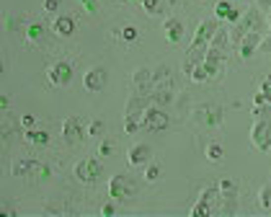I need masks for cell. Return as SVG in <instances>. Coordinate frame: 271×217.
<instances>
[{
  "label": "cell",
  "instance_id": "obj_1",
  "mask_svg": "<svg viewBox=\"0 0 271 217\" xmlns=\"http://www.w3.org/2000/svg\"><path fill=\"white\" fill-rule=\"evenodd\" d=\"M220 199H222L220 184H217V186H207L204 191H201L199 202L194 204L191 215H194V217H207V215H212V212H220Z\"/></svg>",
  "mask_w": 271,
  "mask_h": 217
},
{
  "label": "cell",
  "instance_id": "obj_2",
  "mask_svg": "<svg viewBox=\"0 0 271 217\" xmlns=\"http://www.w3.org/2000/svg\"><path fill=\"white\" fill-rule=\"evenodd\" d=\"M85 137H88V130H85V122L80 117H67L62 122V140L67 145L75 147V145H80Z\"/></svg>",
  "mask_w": 271,
  "mask_h": 217
},
{
  "label": "cell",
  "instance_id": "obj_3",
  "mask_svg": "<svg viewBox=\"0 0 271 217\" xmlns=\"http://www.w3.org/2000/svg\"><path fill=\"white\" fill-rule=\"evenodd\" d=\"M251 142L256 150L271 153V119H256L251 130Z\"/></svg>",
  "mask_w": 271,
  "mask_h": 217
},
{
  "label": "cell",
  "instance_id": "obj_4",
  "mask_svg": "<svg viewBox=\"0 0 271 217\" xmlns=\"http://www.w3.org/2000/svg\"><path fill=\"white\" fill-rule=\"evenodd\" d=\"M47 78H49V83H52V86L65 88L67 83L73 81V62H67V60H57L54 65H49V67H47Z\"/></svg>",
  "mask_w": 271,
  "mask_h": 217
},
{
  "label": "cell",
  "instance_id": "obj_5",
  "mask_svg": "<svg viewBox=\"0 0 271 217\" xmlns=\"http://www.w3.org/2000/svg\"><path fill=\"white\" fill-rule=\"evenodd\" d=\"M75 178L83 181V184H96V181L101 178V163L96 161V158H83V161H77Z\"/></svg>",
  "mask_w": 271,
  "mask_h": 217
},
{
  "label": "cell",
  "instance_id": "obj_6",
  "mask_svg": "<svg viewBox=\"0 0 271 217\" xmlns=\"http://www.w3.org/2000/svg\"><path fill=\"white\" fill-rule=\"evenodd\" d=\"M137 191V186H134V181L129 176H124V174H116L114 178L109 181V194L114 199H127L132 197V194Z\"/></svg>",
  "mask_w": 271,
  "mask_h": 217
},
{
  "label": "cell",
  "instance_id": "obj_7",
  "mask_svg": "<svg viewBox=\"0 0 271 217\" xmlns=\"http://www.w3.org/2000/svg\"><path fill=\"white\" fill-rule=\"evenodd\" d=\"M168 127V114L160 106H153L142 114V130H150V132H160Z\"/></svg>",
  "mask_w": 271,
  "mask_h": 217
},
{
  "label": "cell",
  "instance_id": "obj_8",
  "mask_svg": "<svg viewBox=\"0 0 271 217\" xmlns=\"http://www.w3.org/2000/svg\"><path fill=\"white\" fill-rule=\"evenodd\" d=\"M106 83H109V73L104 67H93V70H88L85 78H83V86L90 93H101V90L106 88Z\"/></svg>",
  "mask_w": 271,
  "mask_h": 217
},
{
  "label": "cell",
  "instance_id": "obj_9",
  "mask_svg": "<svg viewBox=\"0 0 271 217\" xmlns=\"http://www.w3.org/2000/svg\"><path fill=\"white\" fill-rule=\"evenodd\" d=\"M194 119L204 127H220L222 124V109L220 106H201L194 111Z\"/></svg>",
  "mask_w": 271,
  "mask_h": 217
},
{
  "label": "cell",
  "instance_id": "obj_10",
  "mask_svg": "<svg viewBox=\"0 0 271 217\" xmlns=\"http://www.w3.org/2000/svg\"><path fill=\"white\" fill-rule=\"evenodd\" d=\"M217 29H220L217 21H201L196 34H194V44H191V47H209V42H212L214 34H217Z\"/></svg>",
  "mask_w": 271,
  "mask_h": 217
},
{
  "label": "cell",
  "instance_id": "obj_11",
  "mask_svg": "<svg viewBox=\"0 0 271 217\" xmlns=\"http://www.w3.org/2000/svg\"><path fill=\"white\" fill-rule=\"evenodd\" d=\"M10 174H13V176H47V168H44L39 161H29V158H26V161H16L13 163V168H10Z\"/></svg>",
  "mask_w": 271,
  "mask_h": 217
},
{
  "label": "cell",
  "instance_id": "obj_12",
  "mask_svg": "<svg viewBox=\"0 0 271 217\" xmlns=\"http://www.w3.org/2000/svg\"><path fill=\"white\" fill-rule=\"evenodd\" d=\"M134 88H137V96H153L155 93V86H153V70H137L132 75Z\"/></svg>",
  "mask_w": 271,
  "mask_h": 217
},
{
  "label": "cell",
  "instance_id": "obj_13",
  "mask_svg": "<svg viewBox=\"0 0 271 217\" xmlns=\"http://www.w3.org/2000/svg\"><path fill=\"white\" fill-rule=\"evenodd\" d=\"M258 44H261V31H248L240 42V47H238L240 60H251L253 52H258Z\"/></svg>",
  "mask_w": 271,
  "mask_h": 217
},
{
  "label": "cell",
  "instance_id": "obj_14",
  "mask_svg": "<svg viewBox=\"0 0 271 217\" xmlns=\"http://www.w3.org/2000/svg\"><path fill=\"white\" fill-rule=\"evenodd\" d=\"M73 31H75V18L73 16H57L52 21V34L54 37L65 39V37H73Z\"/></svg>",
  "mask_w": 271,
  "mask_h": 217
},
{
  "label": "cell",
  "instance_id": "obj_15",
  "mask_svg": "<svg viewBox=\"0 0 271 217\" xmlns=\"http://www.w3.org/2000/svg\"><path fill=\"white\" fill-rule=\"evenodd\" d=\"M127 158H129V166H148V161L153 158V150H150V145L137 142V145H132Z\"/></svg>",
  "mask_w": 271,
  "mask_h": 217
},
{
  "label": "cell",
  "instance_id": "obj_16",
  "mask_svg": "<svg viewBox=\"0 0 271 217\" xmlns=\"http://www.w3.org/2000/svg\"><path fill=\"white\" fill-rule=\"evenodd\" d=\"M153 86H155V90L171 88V86H173V70H171V67L160 65L157 70H153Z\"/></svg>",
  "mask_w": 271,
  "mask_h": 217
},
{
  "label": "cell",
  "instance_id": "obj_17",
  "mask_svg": "<svg viewBox=\"0 0 271 217\" xmlns=\"http://www.w3.org/2000/svg\"><path fill=\"white\" fill-rule=\"evenodd\" d=\"M163 31H165V39L171 44H178L184 39V24H181L178 18H165L163 21Z\"/></svg>",
  "mask_w": 271,
  "mask_h": 217
},
{
  "label": "cell",
  "instance_id": "obj_18",
  "mask_svg": "<svg viewBox=\"0 0 271 217\" xmlns=\"http://www.w3.org/2000/svg\"><path fill=\"white\" fill-rule=\"evenodd\" d=\"M148 104H150V98H148V96H134V98H129L127 114H124V117H134V119H140V122H142V114L150 109Z\"/></svg>",
  "mask_w": 271,
  "mask_h": 217
},
{
  "label": "cell",
  "instance_id": "obj_19",
  "mask_svg": "<svg viewBox=\"0 0 271 217\" xmlns=\"http://www.w3.org/2000/svg\"><path fill=\"white\" fill-rule=\"evenodd\" d=\"M238 24H240L245 31H258V26H261V10H258V8L245 10V13H243V18L238 21Z\"/></svg>",
  "mask_w": 271,
  "mask_h": 217
},
{
  "label": "cell",
  "instance_id": "obj_20",
  "mask_svg": "<svg viewBox=\"0 0 271 217\" xmlns=\"http://www.w3.org/2000/svg\"><path fill=\"white\" fill-rule=\"evenodd\" d=\"M24 140H26L29 145L44 147V145H49V132H47V130H26V132H24Z\"/></svg>",
  "mask_w": 271,
  "mask_h": 217
},
{
  "label": "cell",
  "instance_id": "obj_21",
  "mask_svg": "<svg viewBox=\"0 0 271 217\" xmlns=\"http://www.w3.org/2000/svg\"><path fill=\"white\" fill-rule=\"evenodd\" d=\"M220 194H222V199H238V181L222 178L220 181Z\"/></svg>",
  "mask_w": 271,
  "mask_h": 217
},
{
  "label": "cell",
  "instance_id": "obj_22",
  "mask_svg": "<svg viewBox=\"0 0 271 217\" xmlns=\"http://www.w3.org/2000/svg\"><path fill=\"white\" fill-rule=\"evenodd\" d=\"M209 47H217V49H225V52H230V34L225 31V29H217V34L212 37V42H209Z\"/></svg>",
  "mask_w": 271,
  "mask_h": 217
},
{
  "label": "cell",
  "instance_id": "obj_23",
  "mask_svg": "<svg viewBox=\"0 0 271 217\" xmlns=\"http://www.w3.org/2000/svg\"><path fill=\"white\" fill-rule=\"evenodd\" d=\"M189 78H191V81H194V83H204L207 81V78H209V73H207V67H204V62H191V73H189Z\"/></svg>",
  "mask_w": 271,
  "mask_h": 217
},
{
  "label": "cell",
  "instance_id": "obj_24",
  "mask_svg": "<svg viewBox=\"0 0 271 217\" xmlns=\"http://www.w3.org/2000/svg\"><path fill=\"white\" fill-rule=\"evenodd\" d=\"M204 62L225 65V62H228V52H225V49H217V47H209V49H207V57H204Z\"/></svg>",
  "mask_w": 271,
  "mask_h": 217
},
{
  "label": "cell",
  "instance_id": "obj_25",
  "mask_svg": "<svg viewBox=\"0 0 271 217\" xmlns=\"http://www.w3.org/2000/svg\"><path fill=\"white\" fill-rule=\"evenodd\" d=\"M230 13H232V3H230V0H220V3L214 5V16H217L220 21H228Z\"/></svg>",
  "mask_w": 271,
  "mask_h": 217
},
{
  "label": "cell",
  "instance_id": "obj_26",
  "mask_svg": "<svg viewBox=\"0 0 271 217\" xmlns=\"http://www.w3.org/2000/svg\"><path fill=\"white\" fill-rule=\"evenodd\" d=\"M153 101H155L157 106L171 104V101H173V90H171V88H165V90H155V93H153Z\"/></svg>",
  "mask_w": 271,
  "mask_h": 217
},
{
  "label": "cell",
  "instance_id": "obj_27",
  "mask_svg": "<svg viewBox=\"0 0 271 217\" xmlns=\"http://www.w3.org/2000/svg\"><path fill=\"white\" fill-rule=\"evenodd\" d=\"M258 204L261 210H271V181L266 186H261V194H258Z\"/></svg>",
  "mask_w": 271,
  "mask_h": 217
},
{
  "label": "cell",
  "instance_id": "obj_28",
  "mask_svg": "<svg viewBox=\"0 0 271 217\" xmlns=\"http://www.w3.org/2000/svg\"><path fill=\"white\" fill-rule=\"evenodd\" d=\"M41 34H44V26H41V24H29V26H26V39H29V42H39Z\"/></svg>",
  "mask_w": 271,
  "mask_h": 217
},
{
  "label": "cell",
  "instance_id": "obj_29",
  "mask_svg": "<svg viewBox=\"0 0 271 217\" xmlns=\"http://www.w3.org/2000/svg\"><path fill=\"white\" fill-rule=\"evenodd\" d=\"M140 5H142V10L145 13H160V0H140Z\"/></svg>",
  "mask_w": 271,
  "mask_h": 217
},
{
  "label": "cell",
  "instance_id": "obj_30",
  "mask_svg": "<svg viewBox=\"0 0 271 217\" xmlns=\"http://www.w3.org/2000/svg\"><path fill=\"white\" fill-rule=\"evenodd\" d=\"M140 127H142V122H140V119H134V117H124V132H127V134H134Z\"/></svg>",
  "mask_w": 271,
  "mask_h": 217
},
{
  "label": "cell",
  "instance_id": "obj_31",
  "mask_svg": "<svg viewBox=\"0 0 271 217\" xmlns=\"http://www.w3.org/2000/svg\"><path fill=\"white\" fill-rule=\"evenodd\" d=\"M222 155H225V150H222V145H217V142H212V145L207 147V158H209V161H222Z\"/></svg>",
  "mask_w": 271,
  "mask_h": 217
},
{
  "label": "cell",
  "instance_id": "obj_32",
  "mask_svg": "<svg viewBox=\"0 0 271 217\" xmlns=\"http://www.w3.org/2000/svg\"><path fill=\"white\" fill-rule=\"evenodd\" d=\"M119 37H121L124 42H134V39H137V29H134V26H127V29L119 31Z\"/></svg>",
  "mask_w": 271,
  "mask_h": 217
},
{
  "label": "cell",
  "instance_id": "obj_33",
  "mask_svg": "<svg viewBox=\"0 0 271 217\" xmlns=\"http://www.w3.org/2000/svg\"><path fill=\"white\" fill-rule=\"evenodd\" d=\"M101 132H104V122H101V119H93V122L88 124V134H90V137H96V134H101Z\"/></svg>",
  "mask_w": 271,
  "mask_h": 217
},
{
  "label": "cell",
  "instance_id": "obj_34",
  "mask_svg": "<svg viewBox=\"0 0 271 217\" xmlns=\"http://www.w3.org/2000/svg\"><path fill=\"white\" fill-rule=\"evenodd\" d=\"M145 178H148V181H157V178H160V166H148Z\"/></svg>",
  "mask_w": 271,
  "mask_h": 217
},
{
  "label": "cell",
  "instance_id": "obj_35",
  "mask_svg": "<svg viewBox=\"0 0 271 217\" xmlns=\"http://www.w3.org/2000/svg\"><path fill=\"white\" fill-rule=\"evenodd\" d=\"M204 67H207L209 78H220V75H222V65H214V62H204Z\"/></svg>",
  "mask_w": 271,
  "mask_h": 217
},
{
  "label": "cell",
  "instance_id": "obj_36",
  "mask_svg": "<svg viewBox=\"0 0 271 217\" xmlns=\"http://www.w3.org/2000/svg\"><path fill=\"white\" fill-rule=\"evenodd\" d=\"M98 153L109 158L111 153H114V142H111V140H104V142H101V145H98Z\"/></svg>",
  "mask_w": 271,
  "mask_h": 217
},
{
  "label": "cell",
  "instance_id": "obj_37",
  "mask_svg": "<svg viewBox=\"0 0 271 217\" xmlns=\"http://www.w3.org/2000/svg\"><path fill=\"white\" fill-rule=\"evenodd\" d=\"M60 3L62 0H44V10H47V13H54V10L60 8Z\"/></svg>",
  "mask_w": 271,
  "mask_h": 217
},
{
  "label": "cell",
  "instance_id": "obj_38",
  "mask_svg": "<svg viewBox=\"0 0 271 217\" xmlns=\"http://www.w3.org/2000/svg\"><path fill=\"white\" fill-rule=\"evenodd\" d=\"M261 93L266 96V101L271 104V78H266V81L261 83Z\"/></svg>",
  "mask_w": 271,
  "mask_h": 217
},
{
  "label": "cell",
  "instance_id": "obj_39",
  "mask_svg": "<svg viewBox=\"0 0 271 217\" xmlns=\"http://www.w3.org/2000/svg\"><path fill=\"white\" fill-rule=\"evenodd\" d=\"M258 49H261V52H266V54H271V34H269L266 39H261V44H258Z\"/></svg>",
  "mask_w": 271,
  "mask_h": 217
},
{
  "label": "cell",
  "instance_id": "obj_40",
  "mask_svg": "<svg viewBox=\"0 0 271 217\" xmlns=\"http://www.w3.org/2000/svg\"><path fill=\"white\" fill-rule=\"evenodd\" d=\"M101 215H104V217L116 215V207H114V204H104V207H101Z\"/></svg>",
  "mask_w": 271,
  "mask_h": 217
},
{
  "label": "cell",
  "instance_id": "obj_41",
  "mask_svg": "<svg viewBox=\"0 0 271 217\" xmlns=\"http://www.w3.org/2000/svg\"><path fill=\"white\" fill-rule=\"evenodd\" d=\"M21 124H24V127H26V130H31V127H34V124H37V119H34V117H31V114H26V117H24V119H21Z\"/></svg>",
  "mask_w": 271,
  "mask_h": 217
},
{
  "label": "cell",
  "instance_id": "obj_42",
  "mask_svg": "<svg viewBox=\"0 0 271 217\" xmlns=\"http://www.w3.org/2000/svg\"><path fill=\"white\" fill-rule=\"evenodd\" d=\"M253 104H256V106H264V104H269V101H266L264 93H256V96H253Z\"/></svg>",
  "mask_w": 271,
  "mask_h": 217
},
{
  "label": "cell",
  "instance_id": "obj_43",
  "mask_svg": "<svg viewBox=\"0 0 271 217\" xmlns=\"http://www.w3.org/2000/svg\"><path fill=\"white\" fill-rule=\"evenodd\" d=\"M258 8H261V10H269V13H271V0H258Z\"/></svg>",
  "mask_w": 271,
  "mask_h": 217
},
{
  "label": "cell",
  "instance_id": "obj_44",
  "mask_svg": "<svg viewBox=\"0 0 271 217\" xmlns=\"http://www.w3.org/2000/svg\"><path fill=\"white\" fill-rule=\"evenodd\" d=\"M238 18H243V16H240V10H235V8H232V13H230V18H228V21H232V24H238Z\"/></svg>",
  "mask_w": 271,
  "mask_h": 217
},
{
  "label": "cell",
  "instance_id": "obj_45",
  "mask_svg": "<svg viewBox=\"0 0 271 217\" xmlns=\"http://www.w3.org/2000/svg\"><path fill=\"white\" fill-rule=\"evenodd\" d=\"M83 5L90 8V10H96V8H98V0H83Z\"/></svg>",
  "mask_w": 271,
  "mask_h": 217
},
{
  "label": "cell",
  "instance_id": "obj_46",
  "mask_svg": "<svg viewBox=\"0 0 271 217\" xmlns=\"http://www.w3.org/2000/svg\"><path fill=\"white\" fill-rule=\"evenodd\" d=\"M0 106H3V109H8L10 104H8V96H0Z\"/></svg>",
  "mask_w": 271,
  "mask_h": 217
},
{
  "label": "cell",
  "instance_id": "obj_47",
  "mask_svg": "<svg viewBox=\"0 0 271 217\" xmlns=\"http://www.w3.org/2000/svg\"><path fill=\"white\" fill-rule=\"evenodd\" d=\"M119 3H134V0H119ZM137 3H140V0H137Z\"/></svg>",
  "mask_w": 271,
  "mask_h": 217
},
{
  "label": "cell",
  "instance_id": "obj_48",
  "mask_svg": "<svg viewBox=\"0 0 271 217\" xmlns=\"http://www.w3.org/2000/svg\"><path fill=\"white\" fill-rule=\"evenodd\" d=\"M269 31H271V13H269Z\"/></svg>",
  "mask_w": 271,
  "mask_h": 217
}]
</instances>
